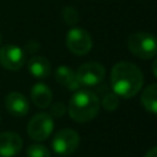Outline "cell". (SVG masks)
<instances>
[{
  "instance_id": "obj_7",
  "label": "cell",
  "mask_w": 157,
  "mask_h": 157,
  "mask_svg": "<svg viewBox=\"0 0 157 157\" xmlns=\"http://www.w3.org/2000/svg\"><path fill=\"white\" fill-rule=\"evenodd\" d=\"M66 47L75 55H86L92 48V37L86 29L74 27L66 34Z\"/></svg>"
},
{
  "instance_id": "obj_17",
  "label": "cell",
  "mask_w": 157,
  "mask_h": 157,
  "mask_svg": "<svg viewBox=\"0 0 157 157\" xmlns=\"http://www.w3.org/2000/svg\"><path fill=\"white\" fill-rule=\"evenodd\" d=\"M102 105L105 110H115L118 107H119V97L112 92V93H107L103 96V99H102Z\"/></svg>"
},
{
  "instance_id": "obj_22",
  "label": "cell",
  "mask_w": 157,
  "mask_h": 157,
  "mask_svg": "<svg viewBox=\"0 0 157 157\" xmlns=\"http://www.w3.org/2000/svg\"><path fill=\"white\" fill-rule=\"evenodd\" d=\"M0 44H1V36H0Z\"/></svg>"
},
{
  "instance_id": "obj_3",
  "label": "cell",
  "mask_w": 157,
  "mask_h": 157,
  "mask_svg": "<svg viewBox=\"0 0 157 157\" xmlns=\"http://www.w3.org/2000/svg\"><path fill=\"white\" fill-rule=\"evenodd\" d=\"M128 48L142 60L152 59L157 55V37L147 32H135L128 38Z\"/></svg>"
},
{
  "instance_id": "obj_20",
  "label": "cell",
  "mask_w": 157,
  "mask_h": 157,
  "mask_svg": "<svg viewBox=\"0 0 157 157\" xmlns=\"http://www.w3.org/2000/svg\"><path fill=\"white\" fill-rule=\"evenodd\" d=\"M145 157H157V146H156V147L150 148V150L146 152Z\"/></svg>"
},
{
  "instance_id": "obj_12",
  "label": "cell",
  "mask_w": 157,
  "mask_h": 157,
  "mask_svg": "<svg viewBox=\"0 0 157 157\" xmlns=\"http://www.w3.org/2000/svg\"><path fill=\"white\" fill-rule=\"evenodd\" d=\"M28 71L37 78H45L52 72L50 63L44 56H33L28 61Z\"/></svg>"
},
{
  "instance_id": "obj_14",
  "label": "cell",
  "mask_w": 157,
  "mask_h": 157,
  "mask_svg": "<svg viewBox=\"0 0 157 157\" xmlns=\"http://www.w3.org/2000/svg\"><path fill=\"white\" fill-rule=\"evenodd\" d=\"M141 103L147 112L157 114V83L148 85L142 91Z\"/></svg>"
},
{
  "instance_id": "obj_9",
  "label": "cell",
  "mask_w": 157,
  "mask_h": 157,
  "mask_svg": "<svg viewBox=\"0 0 157 157\" xmlns=\"http://www.w3.org/2000/svg\"><path fill=\"white\" fill-rule=\"evenodd\" d=\"M23 146L22 137L12 131L0 134V157H13Z\"/></svg>"
},
{
  "instance_id": "obj_8",
  "label": "cell",
  "mask_w": 157,
  "mask_h": 157,
  "mask_svg": "<svg viewBox=\"0 0 157 157\" xmlns=\"http://www.w3.org/2000/svg\"><path fill=\"white\" fill-rule=\"evenodd\" d=\"M0 64L6 70H20L25 64V52L17 45L6 44L0 48Z\"/></svg>"
},
{
  "instance_id": "obj_13",
  "label": "cell",
  "mask_w": 157,
  "mask_h": 157,
  "mask_svg": "<svg viewBox=\"0 0 157 157\" xmlns=\"http://www.w3.org/2000/svg\"><path fill=\"white\" fill-rule=\"evenodd\" d=\"M54 76H55V80L56 82H59L60 85L65 86L67 90H71V91H75L80 87L77 80H76V76H75V72L67 67V66H58L55 72H54Z\"/></svg>"
},
{
  "instance_id": "obj_5",
  "label": "cell",
  "mask_w": 157,
  "mask_h": 157,
  "mask_svg": "<svg viewBox=\"0 0 157 157\" xmlns=\"http://www.w3.org/2000/svg\"><path fill=\"white\" fill-rule=\"evenodd\" d=\"M80 145V135L72 129L59 130L52 141V147L55 153L60 156L72 155Z\"/></svg>"
},
{
  "instance_id": "obj_19",
  "label": "cell",
  "mask_w": 157,
  "mask_h": 157,
  "mask_svg": "<svg viewBox=\"0 0 157 157\" xmlns=\"http://www.w3.org/2000/svg\"><path fill=\"white\" fill-rule=\"evenodd\" d=\"M38 49H39V43L36 42L34 39L28 40L25 44V52H27V53H36Z\"/></svg>"
},
{
  "instance_id": "obj_2",
  "label": "cell",
  "mask_w": 157,
  "mask_h": 157,
  "mask_svg": "<svg viewBox=\"0 0 157 157\" xmlns=\"http://www.w3.org/2000/svg\"><path fill=\"white\" fill-rule=\"evenodd\" d=\"M99 98L88 90L77 91L69 102V115L76 123H87L96 118L99 112Z\"/></svg>"
},
{
  "instance_id": "obj_16",
  "label": "cell",
  "mask_w": 157,
  "mask_h": 157,
  "mask_svg": "<svg viewBox=\"0 0 157 157\" xmlns=\"http://www.w3.org/2000/svg\"><path fill=\"white\" fill-rule=\"evenodd\" d=\"M61 16H63L65 23H67L70 26L76 25L77 21H78V12L72 6H65L61 11Z\"/></svg>"
},
{
  "instance_id": "obj_11",
  "label": "cell",
  "mask_w": 157,
  "mask_h": 157,
  "mask_svg": "<svg viewBox=\"0 0 157 157\" xmlns=\"http://www.w3.org/2000/svg\"><path fill=\"white\" fill-rule=\"evenodd\" d=\"M52 90L45 83L38 82L33 85L31 90V99L34 103V105H37L38 108H47L52 103Z\"/></svg>"
},
{
  "instance_id": "obj_15",
  "label": "cell",
  "mask_w": 157,
  "mask_h": 157,
  "mask_svg": "<svg viewBox=\"0 0 157 157\" xmlns=\"http://www.w3.org/2000/svg\"><path fill=\"white\" fill-rule=\"evenodd\" d=\"M27 157H50V151L42 144H32L27 147Z\"/></svg>"
},
{
  "instance_id": "obj_21",
  "label": "cell",
  "mask_w": 157,
  "mask_h": 157,
  "mask_svg": "<svg viewBox=\"0 0 157 157\" xmlns=\"http://www.w3.org/2000/svg\"><path fill=\"white\" fill-rule=\"evenodd\" d=\"M152 72H153V75L157 77V59H155V61H153V64H152Z\"/></svg>"
},
{
  "instance_id": "obj_18",
  "label": "cell",
  "mask_w": 157,
  "mask_h": 157,
  "mask_svg": "<svg viewBox=\"0 0 157 157\" xmlns=\"http://www.w3.org/2000/svg\"><path fill=\"white\" fill-rule=\"evenodd\" d=\"M66 113V107L63 102H55L52 107H50V115L55 117V118H61L64 117V114Z\"/></svg>"
},
{
  "instance_id": "obj_4",
  "label": "cell",
  "mask_w": 157,
  "mask_h": 157,
  "mask_svg": "<svg viewBox=\"0 0 157 157\" xmlns=\"http://www.w3.org/2000/svg\"><path fill=\"white\" fill-rule=\"evenodd\" d=\"M54 129L53 117L48 113H38L33 115L27 125V134L34 141L47 140Z\"/></svg>"
},
{
  "instance_id": "obj_1",
  "label": "cell",
  "mask_w": 157,
  "mask_h": 157,
  "mask_svg": "<svg viewBox=\"0 0 157 157\" xmlns=\"http://www.w3.org/2000/svg\"><path fill=\"white\" fill-rule=\"evenodd\" d=\"M144 85L141 70L130 61L117 63L110 71V86L113 92L121 98H131L139 93Z\"/></svg>"
},
{
  "instance_id": "obj_10",
  "label": "cell",
  "mask_w": 157,
  "mask_h": 157,
  "mask_svg": "<svg viewBox=\"0 0 157 157\" xmlns=\"http://www.w3.org/2000/svg\"><path fill=\"white\" fill-rule=\"evenodd\" d=\"M5 107L11 115L17 118L25 117L29 110L27 98L20 92H10L5 98Z\"/></svg>"
},
{
  "instance_id": "obj_6",
  "label": "cell",
  "mask_w": 157,
  "mask_h": 157,
  "mask_svg": "<svg viewBox=\"0 0 157 157\" xmlns=\"http://www.w3.org/2000/svg\"><path fill=\"white\" fill-rule=\"evenodd\" d=\"M75 76L80 86L92 87V86L99 85L104 80L105 69L102 64L91 61V63L82 64L75 72Z\"/></svg>"
}]
</instances>
